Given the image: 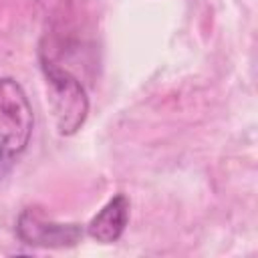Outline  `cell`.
I'll list each match as a JSON object with an SVG mask.
<instances>
[{"instance_id": "obj_1", "label": "cell", "mask_w": 258, "mask_h": 258, "mask_svg": "<svg viewBox=\"0 0 258 258\" xmlns=\"http://www.w3.org/2000/svg\"><path fill=\"white\" fill-rule=\"evenodd\" d=\"M34 111L14 77H0V181L12 171L30 145Z\"/></svg>"}, {"instance_id": "obj_2", "label": "cell", "mask_w": 258, "mask_h": 258, "mask_svg": "<svg viewBox=\"0 0 258 258\" xmlns=\"http://www.w3.org/2000/svg\"><path fill=\"white\" fill-rule=\"evenodd\" d=\"M42 73L46 79V91L56 131L60 135H75L83 127L89 113L85 87L67 69L46 58L42 60Z\"/></svg>"}, {"instance_id": "obj_3", "label": "cell", "mask_w": 258, "mask_h": 258, "mask_svg": "<svg viewBox=\"0 0 258 258\" xmlns=\"http://www.w3.org/2000/svg\"><path fill=\"white\" fill-rule=\"evenodd\" d=\"M16 236L22 244L42 248H69L83 240L85 230L79 224H58L44 220L36 210L26 208L16 222Z\"/></svg>"}, {"instance_id": "obj_4", "label": "cell", "mask_w": 258, "mask_h": 258, "mask_svg": "<svg viewBox=\"0 0 258 258\" xmlns=\"http://www.w3.org/2000/svg\"><path fill=\"white\" fill-rule=\"evenodd\" d=\"M129 198L125 194H115L87 224V236L101 244L117 242L129 222Z\"/></svg>"}]
</instances>
